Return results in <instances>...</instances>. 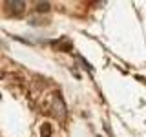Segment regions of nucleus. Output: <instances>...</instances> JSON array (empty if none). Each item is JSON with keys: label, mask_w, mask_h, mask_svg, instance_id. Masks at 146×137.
<instances>
[{"label": "nucleus", "mask_w": 146, "mask_h": 137, "mask_svg": "<svg viewBox=\"0 0 146 137\" xmlns=\"http://www.w3.org/2000/svg\"><path fill=\"white\" fill-rule=\"evenodd\" d=\"M49 132H51V130H49V126H48V124H46V126L42 128V135H44V137H48V135H49Z\"/></svg>", "instance_id": "obj_4"}, {"label": "nucleus", "mask_w": 146, "mask_h": 137, "mask_svg": "<svg viewBox=\"0 0 146 137\" xmlns=\"http://www.w3.org/2000/svg\"><path fill=\"white\" fill-rule=\"evenodd\" d=\"M24 2H20V0H9V2H6V7L9 13H15V15H20L22 11H24Z\"/></svg>", "instance_id": "obj_1"}, {"label": "nucleus", "mask_w": 146, "mask_h": 137, "mask_svg": "<svg viewBox=\"0 0 146 137\" xmlns=\"http://www.w3.org/2000/svg\"><path fill=\"white\" fill-rule=\"evenodd\" d=\"M55 115H57L58 119H64V115H66V112H64V104H62L60 97L55 99Z\"/></svg>", "instance_id": "obj_2"}, {"label": "nucleus", "mask_w": 146, "mask_h": 137, "mask_svg": "<svg viewBox=\"0 0 146 137\" xmlns=\"http://www.w3.org/2000/svg\"><path fill=\"white\" fill-rule=\"evenodd\" d=\"M36 9H38V11H48V9H49V2H38V4H36Z\"/></svg>", "instance_id": "obj_3"}]
</instances>
